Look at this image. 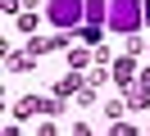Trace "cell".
Segmentation results:
<instances>
[{"mask_svg":"<svg viewBox=\"0 0 150 136\" xmlns=\"http://www.w3.org/2000/svg\"><path fill=\"white\" fill-rule=\"evenodd\" d=\"M73 132H77V136H91V127H73Z\"/></svg>","mask_w":150,"mask_h":136,"instance_id":"4fadbf2b","label":"cell"},{"mask_svg":"<svg viewBox=\"0 0 150 136\" xmlns=\"http://www.w3.org/2000/svg\"><path fill=\"white\" fill-rule=\"evenodd\" d=\"M146 23H150V5H146Z\"/></svg>","mask_w":150,"mask_h":136,"instance_id":"5bb4252c","label":"cell"},{"mask_svg":"<svg viewBox=\"0 0 150 136\" xmlns=\"http://www.w3.org/2000/svg\"><path fill=\"white\" fill-rule=\"evenodd\" d=\"M59 109H64V95H46L41 100V113H59Z\"/></svg>","mask_w":150,"mask_h":136,"instance_id":"ba28073f","label":"cell"},{"mask_svg":"<svg viewBox=\"0 0 150 136\" xmlns=\"http://www.w3.org/2000/svg\"><path fill=\"white\" fill-rule=\"evenodd\" d=\"M0 5H5V14H14V9H18V0H0Z\"/></svg>","mask_w":150,"mask_h":136,"instance_id":"7c38bea8","label":"cell"},{"mask_svg":"<svg viewBox=\"0 0 150 136\" xmlns=\"http://www.w3.org/2000/svg\"><path fill=\"white\" fill-rule=\"evenodd\" d=\"M109 136H137V127H132V123H123V118H118V123L109 127Z\"/></svg>","mask_w":150,"mask_h":136,"instance_id":"9c48e42d","label":"cell"},{"mask_svg":"<svg viewBox=\"0 0 150 136\" xmlns=\"http://www.w3.org/2000/svg\"><path fill=\"white\" fill-rule=\"evenodd\" d=\"M109 27L123 36H137L146 27V5L141 0H109Z\"/></svg>","mask_w":150,"mask_h":136,"instance_id":"6da1fadb","label":"cell"},{"mask_svg":"<svg viewBox=\"0 0 150 136\" xmlns=\"http://www.w3.org/2000/svg\"><path fill=\"white\" fill-rule=\"evenodd\" d=\"M46 50H55V45H50V41H41V36H37V41L28 45V54H46Z\"/></svg>","mask_w":150,"mask_h":136,"instance_id":"30bf717a","label":"cell"},{"mask_svg":"<svg viewBox=\"0 0 150 136\" xmlns=\"http://www.w3.org/2000/svg\"><path fill=\"white\" fill-rule=\"evenodd\" d=\"M132 77H137V63H132V54H123V59L114 63V82L127 91V82H132Z\"/></svg>","mask_w":150,"mask_h":136,"instance_id":"3957f363","label":"cell"},{"mask_svg":"<svg viewBox=\"0 0 150 136\" xmlns=\"http://www.w3.org/2000/svg\"><path fill=\"white\" fill-rule=\"evenodd\" d=\"M37 109H41V100H18V104H14V118L23 123V118H28V113H37Z\"/></svg>","mask_w":150,"mask_h":136,"instance_id":"52a82bcc","label":"cell"},{"mask_svg":"<svg viewBox=\"0 0 150 136\" xmlns=\"http://www.w3.org/2000/svg\"><path fill=\"white\" fill-rule=\"evenodd\" d=\"M100 36H105V27H100V23H82V41L91 45V50L100 45Z\"/></svg>","mask_w":150,"mask_h":136,"instance_id":"5b68a950","label":"cell"},{"mask_svg":"<svg viewBox=\"0 0 150 136\" xmlns=\"http://www.w3.org/2000/svg\"><path fill=\"white\" fill-rule=\"evenodd\" d=\"M137 91H146V95H150V73H141V77H137Z\"/></svg>","mask_w":150,"mask_h":136,"instance_id":"8fae6325","label":"cell"},{"mask_svg":"<svg viewBox=\"0 0 150 136\" xmlns=\"http://www.w3.org/2000/svg\"><path fill=\"white\" fill-rule=\"evenodd\" d=\"M86 18V0H50V23L55 27H77Z\"/></svg>","mask_w":150,"mask_h":136,"instance_id":"7a4b0ae2","label":"cell"},{"mask_svg":"<svg viewBox=\"0 0 150 136\" xmlns=\"http://www.w3.org/2000/svg\"><path fill=\"white\" fill-rule=\"evenodd\" d=\"M5 63H9V73H28V68H32V54H14V50H9Z\"/></svg>","mask_w":150,"mask_h":136,"instance_id":"277c9868","label":"cell"},{"mask_svg":"<svg viewBox=\"0 0 150 136\" xmlns=\"http://www.w3.org/2000/svg\"><path fill=\"white\" fill-rule=\"evenodd\" d=\"M91 59H96V50H73V54H68V63H73V73H82V68H86Z\"/></svg>","mask_w":150,"mask_h":136,"instance_id":"8992f818","label":"cell"}]
</instances>
